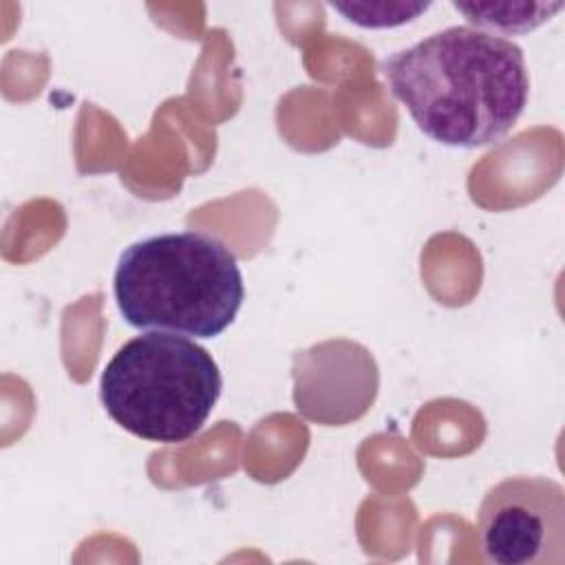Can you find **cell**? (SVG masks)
<instances>
[{
	"label": "cell",
	"mask_w": 565,
	"mask_h": 565,
	"mask_svg": "<svg viewBox=\"0 0 565 565\" xmlns=\"http://www.w3.org/2000/svg\"><path fill=\"white\" fill-rule=\"evenodd\" d=\"M223 388L212 353L177 333L148 331L108 360L99 397L108 417L135 437L181 444L207 422Z\"/></svg>",
	"instance_id": "3957f363"
},
{
	"label": "cell",
	"mask_w": 565,
	"mask_h": 565,
	"mask_svg": "<svg viewBox=\"0 0 565 565\" xmlns=\"http://www.w3.org/2000/svg\"><path fill=\"white\" fill-rule=\"evenodd\" d=\"M477 543L494 565L565 563V490L547 477H508L477 512Z\"/></svg>",
	"instance_id": "277c9868"
},
{
	"label": "cell",
	"mask_w": 565,
	"mask_h": 565,
	"mask_svg": "<svg viewBox=\"0 0 565 565\" xmlns=\"http://www.w3.org/2000/svg\"><path fill=\"white\" fill-rule=\"evenodd\" d=\"M349 22L366 29L399 26L415 20L430 4L428 2H331Z\"/></svg>",
	"instance_id": "52a82bcc"
},
{
	"label": "cell",
	"mask_w": 565,
	"mask_h": 565,
	"mask_svg": "<svg viewBox=\"0 0 565 565\" xmlns=\"http://www.w3.org/2000/svg\"><path fill=\"white\" fill-rule=\"evenodd\" d=\"M382 73L417 128L455 148L503 139L530 95L521 46L475 26L437 31L393 53Z\"/></svg>",
	"instance_id": "6da1fadb"
},
{
	"label": "cell",
	"mask_w": 565,
	"mask_h": 565,
	"mask_svg": "<svg viewBox=\"0 0 565 565\" xmlns=\"http://www.w3.org/2000/svg\"><path fill=\"white\" fill-rule=\"evenodd\" d=\"M294 404L322 426L362 417L377 395L373 355L351 340H327L294 355Z\"/></svg>",
	"instance_id": "5b68a950"
},
{
	"label": "cell",
	"mask_w": 565,
	"mask_h": 565,
	"mask_svg": "<svg viewBox=\"0 0 565 565\" xmlns=\"http://www.w3.org/2000/svg\"><path fill=\"white\" fill-rule=\"evenodd\" d=\"M113 294L135 329L210 340L234 322L245 285L236 254L223 241L201 232H170L121 252Z\"/></svg>",
	"instance_id": "7a4b0ae2"
},
{
	"label": "cell",
	"mask_w": 565,
	"mask_h": 565,
	"mask_svg": "<svg viewBox=\"0 0 565 565\" xmlns=\"http://www.w3.org/2000/svg\"><path fill=\"white\" fill-rule=\"evenodd\" d=\"M452 7L466 15L468 22L501 33H527L545 24L563 2H459Z\"/></svg>",
	"instance_id": "8992f818"
}]
</instances>
